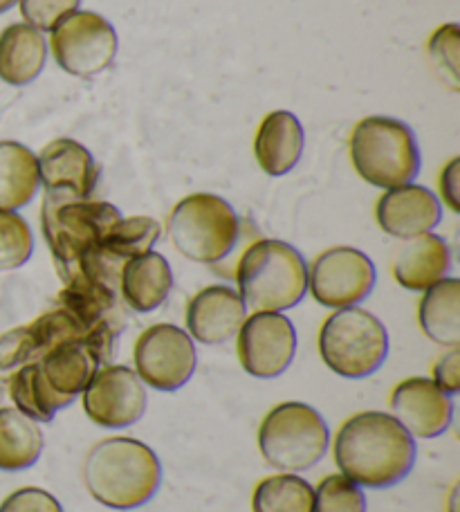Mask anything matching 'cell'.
<instances>
[{
	"instance_id": "7402d4cb",
	"label": "cell",
	"mask_w": 460,
	"mask_h": 512,
	"mask_svg": "<svg viewBox=\"0 0 460 512\" xmlns=\"http://www.w3.org/2000/svg\"><path fill=\"white\" fill-rule=\"evenodd\" d=\"M122 297L135 313H151L160 308L173 290V272L169 261L158 252H146L124 261L122 277Z\"/></svg>"
},
{
	"instance_id": "9a60e30c",
	"label": "cell",
	"mask_w": 460,
	"mask_h": 512,
	"mask_svg": "<svg viewBox=\"0 0 460 512\" xmlns=\"http://www.w3.org/2000/svg\"><path fill=\"white\" fill-rule=\"evenodd\" d=\"M86 331L66 308L50 310V313L34 319L30 326H18L0 335V371H12L27 362H39L59 344L81 340Z\"/></svg>"
},
{
	"instance_id": "74e56055",
	"label": "cell",
	"mask_w": 460,
	"mask_h": 512,
	"mask_svg": "<svg viewBox=\"0 0 460 512\" xmlns=\"http://www.w3.org/2000/svg\"><path fill=\"white\" fill-rule=\"evenodd\" d=\"M456 490H458V486H456V488H454V492H452V501H454V497H456ZM449 512H456L454 504H452V508H449Z\"/></svg>"
},
{
	"instance_id": "4dcf8cb0",
	"label": "cell",
	"mask_w": 460,
	"mask_h": 512,
	"mask_svg": "<svg viewBox=\"0 0 460 512\" xmlns=\"http://www.w3.org/2000/svg\"><path fill=\"white\" fill-rule=\"evenodd\" d=\"M34 252V236L25 218L0 209V272L23 268Z\"/></svg>"
},
{
	"instance_id": "2e32d148",
	"label": "cell",
	"mask_w": 460,
	"mask_h": 512,
	"mask_svg": "<svg viewBox=\"0 0 460 512\" xmlns=\"http://www.w3.org/2000/svg\"><path fill=\"white\" fill-rule=\"evenodd\" d=\"M391 416L416 438L443 436L454 418L452 396L429 378H407L391 393Z\"/></svg>"
},
{
	"instance_id": "83f0119b",
	"label": "cell",
	"mask_w": 460,
	"mask_h": 512,
	"mask_svg": "<svg viewBox=\"0 0 460 512\" xmlns=\"http://www.w3.org/2000/svg\"><path fill=\"white\" fill-rule=\"evenodd\" d=\"M315 488L294 472H279L254 488L252 512H312Z\"/></svg>"
},
{
	"instance_id": "5b68a950",
	"label": "cell",
	"mask_w": 460,
	"mask_h": 512,
	"mask_svg": "<svg viewBox=\"0 0 460 512\" xmlns=\"http://www.w3.org/2000/svg\"><path fill=\"white\" fill-rule=\"evenodd\" d=\"M351 160L360 178L380 189L409 185L420 171L416 135L393 117H366L355 126Z\"/></svg>"
},
{
	"instance_id": "5bb4252c",
	"label": "cell",
	"mask_w": 460,
	"mask_h": 512,
	"mask_svg": "<svg viewBox=\"0 0 460 512\" xmlns=\"http://www.w3.org/2000/svg\"><path fill=\"white\" fill-rule=\"evenodd\" d=\"M115 333V324H99L86 337H81V340L59 344L57 349L43 355L39 364L45 382L59 396L77 400V396L86 389V384L95 376L97 369L108 364Z\"/></svg>"
},
{
	"instance_id": "1f68e13d",
	"label": "cell",
	"mask_w": 460,
	"mask_h": 512,
	"mask_svg": "<svg viewBox=\"0 0 460 512\" xmlns=\"http://www.w3.org/2000/svg\"><path fill=\"white\" fill-rule=\"evenodd\" d=\"M312 512H366V497L344 474H328L312 497Z\"/></svg>"
},
{
	"instance_id": "9c48e42d",
	"label": "cell",
	"mask_w": 460,
	"mask_h": 512,
	"mask_svg": "<svg viewBox=\"0 0 460 512\" xmlns=\"http://www.w3.org/2000/svg\"><path fill=\"white\" fill-rule=\"evenodd\" d=\"M117 34L104 16L72 12L52 30V54L61 70L75 77H95L110 68L117 57Z\"/></svg>"
},
{
	"instance_id": "d590c367",
	"label": "cell",
	"mask_w": 460,
	"mask_h": 512,
	"mask_svg": "<svg viewBox=\"0 0 460 512\" xmlns=\"http://www.w3.org/2000/svg\"><path fill=\"white\" fill-rule=\"evenodd\" d=\"M440 194L454 214H460V158H452L440 173Z\"/></svg>"
},
{
	"instance_id": "d6a6232c",
	"label": "cell",
	"mask_w": 460,
	"mask_h": 512,
	"mask_svg": "<svg viewBox=\"0 0 460 512\" xmlns=\"http://www.w3.org/2000/svg\"><path fill=\"white\" fill-rule=\"evenodd\" d=\"M27 25L39 32H52L63 18L77 12L81 0H18Z\"/></svg>"
},
{
	"instance_id": "d4e9b609",
	"label": "cell",
	"mask_w": 460,
	"mask_h": 512,
	"mask_svg": "<svg viewBox=\"0 0 460 512\" xmlns=\"http://www.w3.org/2000/svg\"><path fill=\"white\" fill-rule=\"evenodd\" d=\"M418 322L422 333L440 346L460 344V281L440 279L425 290L418 306Z\"/></svg>"
},
{
	"instance_id": "44dd1931",
	"label": "cell",
	"mask_w": 460,
	"mask_h": 512,
	"mask_svg": "<svg viewBox=\"0 0 460 512\" xmlns=\"http://www.w3.org/2000/svg\"><path fill=\"white\" fill-rule=\"evenodd\" d=\"M303 153V126L288 111L270 113L259 126L254 155L268 176H285L297 167Z\"/></svg>"
},
{
	"instance_id": "f546056e",
	"label": "cell",
	"mask_w": 460,
	"mask_h": 512,
	"mask_svg": "<svg viewBox=\"0 0 460 512\" xmlns=\"http://www.w3.org/2000/svg\"><path fill=\"white\" fill-rule=\"evenodd\" d=\"M427 57L431 63V70L443 84L458 93L460 90V27L456 23H449L438 27L431 34L427 43Z\"/></svg>"
},
{
	"instance_id": "52a82bcc",
	"label": "cell",
	"mask_w": 460,
	"mask_h": 512,
	"mask_svg": "<svg viewBox=\"0 0 460 512\" xmlns=\"http://www.w3.org/2000/svg\"><path fill=\"white\" fill-rule=\"evenodd\" d=\"M319 355L326 367L342 378H368L389 355V333L364 308H339L319 331Z\"/></svg>"
},
{
	"instance_id": "30bf717a",
	"label": "cell",
	"mask_w": 460,
	"mask_h": 512,
	"mask_svg": "<svg viewBox=\"0 0 460 512\" xmlns=\"http://www.w3.org/2000/svg\"><path fill=\"white\" fill-rule=\"evenodd\" d=\"M135 373L155 391H178L196 371V346L187 331L173 324H155L137 337Z\"/></svg>"
},
{
	"instance_id": "836d02e7",
	"label": "cell",
	"mask_w": 460,
	"mask_h": 512,
	"mask_svg": "<svg viewBox=\"0 0 460 512\" xmlns=\"http://www.w3.org/2000/svg\"><path fill=\"white\" fill-rule=\"evenodd\" d=\"M0 512H63L59 499L41 488H21L5 497Z\"/></svg>"
},
{
	"instance_id": "3957f363",
	"label": "cell",
	"mask_w": 460,
	"mask_h": 512,
	"mask_svg": "<svg viewBox=\"0 0 460 512\" xmlns=\"http://www.w3.org/2000/svg\"><path fill=\"white\" fill-rule=\"evenodd\" d=\"M84 483L101 506L135 510L155 497L162 483V465L158 454L137 438H104L86 454Z\"/></svg>"
},
{
	"instance_id": "7c38bea8",
	"label": "cell",
	"mask_w": 460,
	"mask_h": 512,
	"mask_svg": "<svg viewBox=\"0 0 460 512\" xmlns=\"http://www.w3.org/2000/svg\"><path fill=\"white\" fill-rule=\"evenodd\" d=\"M238 362L254 378L270 380L290 369L297 331L283 313H254L236 333Z\"/></svg>"
},
{
	"instance_id": "603a6c76",
	"label": "cell",
	"mask_w": 460,
	"mask_h": 512,
	"mask_svg": "<svg viewBox=\"0 0 460 512\" xmlns=\"http://www.w3.org/2000/svg\"><path fill=\"white\" fill-rule=\"evenodd\" d=\"M48 61L45 36L27 23L9 25L0 34V79L9 86H27Z\"/></svg>"
},
{
	"instance_id": "ac0fdd59",
	"label": "cell",
	"mask_w": 460,
	"mask_h": 512,
	"mask_svg": "<svg viewBox=\"0 0 460 512\" xmlns=\"http://www.w3.org/2000/svg\"><path fill=\"white\" fill-rule=\"evenodd\" d=\"M247 306L229 286H209L193 295L187 306V333L207 346L225 344L243 326Z\"/></svg>"
},
{
	"instance_id": "f1b7e54d",
	"label": "cell",
	"mask_w": 460,
	"mask_h": 512,
	"mask_svg": "<svg viewBox=\"0 0 460 512\" xmlns=\"http://www.w3.org/2000/svg\"><path fill=\"white\" fill-rule=\"evenodd\" d=\"M160 223L149 216H131L119 218L110 227V232L104 236L99 245L101 256L108 261H128L133 256H140L153 250V245L160 239Z\"/></svg>"
},
{
	"instance_id": "cb8c5ba5",
	"label": "cell",
	"mask_w": 460,
	"mask_h": 512,
	"mask_svg": "<svg viewBox=\"0 0 460 512\" xmlns=\"http://www.w3.org/2000/svg\"><path fill=\"white\" fill-rule=\"evenodd\" d=\"M41 187L39 160L21 142H0V209L16 212L32 203Z\"/></svg>"
},
{
	"instance_id": "e575fe53",
	"label": "cell",
	"mask_w": 460,
	"mask_h": 512,
	"mask_svg": "<svg viewBox=\"0 0 460 512\" xmlns=\"http://www.w3.org/2000/svg\"><path fill=\"white\" fill-rule=\"evenodd\" d=\"M434 384L445 391L447 396H454L460 391V351L458 346H452L445 355H440L434 364Z\"/></svg>"
},
{
	"instance_id": "8d00e7d4",
	"label": "cell",
	"mask_w": 460,
	"mask_h": 512,
	"mask_svg": "<svg viewBox=\"0 0 460 512\" xmlns=\"http://www.w3.org/2000/svg\"><path fill=\"white\" fill-rule=\"evenodd\" d=\"M18 0H0V14L7 12V9H12Z\"/></svg>"
},
{
	"instance_id": "8992f818",
	"label": "cell",
	"mask_w": 460,
	"mask_h": 512,
	"mask_svg": "<svg viewBox=\"0 0 460 512\" xmlns=\"http://www.w3.org/2000/svg\"><path fill=\"white\" fill-rule=\"evenodd\" d=\"M330 432L324 416L306 402H281L259 427V450L279 472H306L324 459Z\"/></svg>"
},
{
	"instance_id": "ffe728a7",
	"label": "cell",
	"mask_w": 460,
	"mask_h": 512,
	"mask_svg": "<svg viewBox=\"0 0 460 512\" xmlns=\"http://www.w3.org/2000/svg\"><path fill=\"white\" fill-rule=\"evenodd\" d=\"M449 268H452V252L443 236L431 232L404 239V243L395 248L391 261L393 279L413 292H425L445 279Z\"/></svg>"
},
{
	"instance_id": "8fae6325",
	"label": "cell",
	"mask_w": 460,
	"mask_h": 512,
	"mask_svg": "<svg viewBox=\"0 0 460 512\" xmlns=\"http://www.w3.org/2000/svg\"><path fill=\"white\" fill-rule=\"evenodd\" d=\"M375 265L355 248H330L308 268V288L317 304L326 308H351L362 304L375 288Z\"/></svg>"
},
{
	"instance_id": "d6986e66",
	"label": "cell",
	"mask_w": 460,
	"mask_h": 512,
	"mask_svg": "<svg viewBox=\"0 0 460 512\" xmlns=\"http://www.w3.org/2000/svg\"><path fill=\"white\" fill-rule=\"evenodd\" d=\"M36 160L45 191H72L79 198H90L97 189L101 171L84 144L54 140L36 155Z\"/></svg>"
},
{
	"instance_id": "4316f807",
	"label": "cell",
	"mask_w": 460,
	"mask_h": 512,
	"mask_svg": "<svg viewBox=\"0 0 460 512\" xmlns=\"http://www.w3.org/2000/svg\"><path fill=\"white\" fill-rule=\"evenodd\" d=\"M39 423L16 407H0V470L21 472L32 468L43 452Z\"/></svg>"
},
{
	"instance_id": "6da1fadb",
	"label": "cell",
	"mask_w": 460,
	"mask_h": 512,
	"mask_svg": "<svg viewBox=\"0 0 460 512\" xmlns=\"http://www.w3.org/2000/svg\"><path fill=\"white\" fill-rule=\"evenodd\" d=\"M416 441L386 411H360L335 434L333 459L339 472L360 488L398 486L416 465Z\"/></svg>"
},
{
	"instance_id": "7a4b0ae2",
	"label": "cell",
	"mask_w": 460,
	"mask_h": 512,
	"mask_svg": "<svg viewBox=\"0 0 460 512\" xmlns=\"http://www.w3.org/2000/svg\"><path fill=\"white\" fill-rule=\"evenodd\" d=\"M119 218L122 212L104 200L59 189L45 191L41 227L63 283L97 263L99 245Z\"/></svg>"
},
{
	"instance_id": "277c9868",
	"label": "cell",
	"mask_w": 460,
	"mask_h": 512,
	"mask_svg": "<svg viewBox=\"0 0 460 512\" xmlns=\"http://www.w3.org/2000/svg\"><path fill=\"white\" fill-rule=\"evenodd\" d=\"M236 283L238 295L254 313H283L306 297L308 265L290 243L261 239L238 261Z\"/></svg>"
},
{
	"instance_id": "484cf974",
	"label": "cell",
	"mask_w": 460,
	"mask_h": 512,
	"mask_svg": "<svg viewBox=\"0 0 460 512\" xmlns=\"http://www.w3.org/2000/svg\"><path fill=\"white\" fill-rule=\"evenodd\" d=\"M7 393L14 407L32 418L34 423H52L59 409L70 407L72 398L59 396L43 378L39 362H27L18 367L7 382Z\"/></svg>"
},
{
	"instance_id": "ba28073f",
	"label": "cell",
	"mask_w": 460,
	"mask_h": 512,
	"mask_svg": "<svg viewBox=\"0 0 460 512\" xmlns=\"http://www.w3.org/2000/svg\"><path fill=\"white\" fill-rule=\"evenodd\" d=\"M169 239L184 259L220 263L236 248L241 221L234 207L216 194H191L173 207Z\"/></svg>"
},
{
	"instance_id": "e0dca14e",
	"label": "cell",
	"mask_w": 460,
	"mask_h": 512,
	"mask_svg": "<svg viewBox=\"0 0 460 512\" xmlns=\"http://www.w3.org/2000/svg\"><path fill=\"white\" fill-rule=\"evenodd\" d=\"M375 218L382 232L404 241L434 230L443 218V207L427 187L409 182L384 191L377 200Z\"/></svg>"
},
{
	"instance_id": "4fadbf2b",
	"label": "cell",
	"mask_w": 460,
	"mask_h": 512,
	"mask_svg": "<svg viewBox=\"0 0 460 512\" xmlns=\"http://www.w3.org/2000/svg\"><path fill=\"white\" fill-rule=\"evenodd\" d=\"M84 411L92 423L106 429L135 425L146 411V389L133 369L124 364H106L86 384Z\"/></svg>"
}]
</instances>
